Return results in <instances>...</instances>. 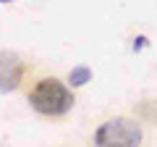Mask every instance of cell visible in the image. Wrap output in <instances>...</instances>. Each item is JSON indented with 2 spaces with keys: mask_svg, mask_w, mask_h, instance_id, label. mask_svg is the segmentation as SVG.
<instances>
[{
  "mask_svg": "<svg viewBox=\"0 0 157 147\" xmlns=\"http://www.w3.org/2000/svg\"><path fill=\"white\" fill-rule=\"evenodd\" d=\"M94 142L102 147L107 145H121V147H134L141 142V129L136 121L131 118H113L107 124H102L94 134Z\"/></svg>",
  "mask_w": 157,
  "mask_h": 147,
  "instance_id": "obj_2",
  "label": "cell"
},
{
  "mask_svg": "<svg viewBox=\"0 0 157 147\" xmlns=\"http://www.w3.org/2000/svg\"><path fill=\"white\" fill-rule=\"evenodd\" d=\"M29 102L42 116H66L73 108V92L58 79H39L29 95Z\"/></svg>",
  "mask_w": 157,
  "mask_h": 147,
  "instance_id": "obj_1",
  "label": "cell"
},
{
  "mask_svg": "<svg viewBox=\"0 0 157 147\" xmlns=\"http://www.w3.org/2000/svg\"><path fill=\"white\" fill-rule=\"evenodd\" d=\"M141 47H147V37H136V42H134V50H141Z\"/></svg>",
  "mask_w": 157,
  "mask_h": 147,
  "instance_id": "obj_5",
  "label": "cell"
},
{
  "mask_svg": "<svg viewBox=\"0 0 157 147\" xmlns=\"http://www.w3.org/2000/svg\"><path fill=\"white\" fill-rule=\"evenodd\" d=\"M89 79H92V68L89 66H76V68H71V74H68V84L71 87H84Z\"/></svg>",
  "mask_w": 157,
  "mask_h": 147,
  "instance_id": "obj_4",
  "label": "cell"
},
{
  "mask_svg": "<svg viewBox=\"0 0 157 147\" xmlns=\"http://www.w3.org/2000/svg\"><path fill=\"white\" fill-rule=\"evenodd\" d=\"M24 79V61L11 50H0V95L13 92Z\"/></svg>",
  "mask_w": 157,
  "mask_h": 147,
  "instance_id": "obj_3",
  "label": "cell"
},
{
  "mask_svg": "<svg viewBox=\"0 0 157 147\" xmlns=\"http://www.w3.org/2000/svg\"><path fill=\"white\" fill-rule=\"evenodd\" d=\"M0 3H13V0H0Z\"/></svg>",
  "mask_w": 157,
  "mask_h": 147,
  "instance_id": "obj_6",
  "label": "cell"
}]
</instances>
